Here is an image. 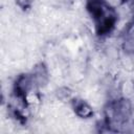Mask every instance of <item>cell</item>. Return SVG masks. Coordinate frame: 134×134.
Returning <instances> with one entry per match:
<instances>
[{"label":"cell","instance_id":"7a4b0ae2","mask_svg":"<svg viewBox=\"0 0 134 134\" xmlns=\"http://www.w3.org/2000/svg\"><path fill=\"white\" fill-rule=\"evenodd\" d=\"M75 112L77 115H80L82 117H88L92 114L91 108L84 102H80L75 105Z\"/></svg>","mask_w":134,"mask_h":134},{"label":"cell","instance_id":"6da1fadb","mask_svg":"<svg viewBox=\"0 0 134 134\" xmlns=\"http://www.w3.org/2000/svg\"><path fill=\"white\" fill-rule=\"evenodd\" d=\"M87 7L94 20L97 34L105 35L111 31L116 22V14L106 0H87Z\"/></svg>","mask_w":134,"mask_h":134}]
</instances>
